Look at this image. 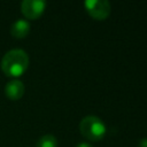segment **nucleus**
Instances as JSON below:
<instances>
[{
  "label": "nucleus",
  "mask_w": 147,
  "mask_h": 147,
  "mask_svg": "<svg viewBox=\"0 0 147 147\" xmlns=\"http://www.w3.org/2000/svg\"><path fill=\"white\" fill-rule=\"evenodd\" d=\"M1 69L7 76L18 77L29 65V55L22 48L9 49L1 59Z\"/></svg>",
  "instance_id": "nucleus-1"
},
{
  "label": "nucleus",
  "mask_w": 147,
  "mask_h": 147,
  "mask_svg": "<svg viewBox=\"0 0 147 147\" xmlns=\"http://www.w3.org/2000/svg\"><path fill=\"white\" fill-rule=\"evenodd\" d=\"M79 131L85 138L96 141L103 138L107 127L100 117L95 115H86L79 122Z\"/></svg>",
  "instance_id": "nucleus-2"
},
{
  "label": "nucleus",
  "mask_w": 147,
  "mask_h": 147,
  "mask_svg": "<svg viewBox=\"0 0 147 147\" xmlns=\"http://www.w3.org/2000/svg\"><path fill=\"white\" fill-rule=\"evenodd\" d=\"M84 6L87 13L95 20H105L111 11V5L108 0H86Z\"/></svg>",
  "instance_id": "nucleus-3"
},
{
  "label": "nucleus",
  "mask_w": 147,
  "mask_h": 147,
  "mask_svg": "<svg viewBox=\"0 0 147 147\" xmlns=\"http://www.w3.org/2000/svg\"><path fill=\"white\" fill-rule=\"evenodd\" d=\"M46 2L44 0H23L21 2V10L26 18L36 20L45 10Z\"/></svg>",
  "instance_id": "nucleus-4"
},
{
  "label": "nucleus",
  "mask_w": 147,
  "mask_h": 147,
  "mask_svg": "<svg viewBox=\"0 0 147 147\" xmlns=\"http://www.w3.org/2000/svg\"><path fill=\"white\" fill-rule=\"evenodd\" d=\"M25 86L20 79H11L5 85V94L11 100H18L23 96Z\"/></svg>",
  "instance_id": "nucleus-5"
},
{
  "label": "nucleus",
  "mask_w": 147,
  "mask_h": 147,
  "mask_svg": "<svg viewBox=\"0 0 147 147\" xmlns=\"http://www.w3.org/2000/svg\"><path fill=\"white\" fill-rule=\"evenodd\" d=\"M29 32H30V23L24 18L16 20L10 26V33L15 38H24Z\"/></svg>",
  "instance_id": "nucleus-6"
},
{
  "label": "nucleus",
  "mask_w": 147,
  "mask_h": 147,
  "mask_svg": "<svg viewBox=\"0 0 147 147\" xmlns=\"http://www.w3.org/2000/svg\"><path fill=\"white\" fill-rule=\"evenodd\" d=\"M36 147H57V139L53 134H44L38 139Z\"/></svg>",
  "instance_id": "nucleus-7"
},
{
  "label": "nucleus",
  "mask_w": 147,
  "mask_h": 147,
  "mask_svg": "<svg viewBox=\"0 0 147 147\" xmlns=\"http://www.w3.org/2000/svg\"><path fill=\"white\" fill-rule=\"evenodd\" d=\"M137 147H147V137H144L141 138L139 141H138V145Z\"/></svg>",
  "instance_id": "nucleus-8"
},
{
  "label": "nucleus",
  "mask_w": 147,
  "mask_h": 147,
  "mask_svg": "<svg viewBox=\"0 0 147 147\" xmlns=\"http://www.w3.org/2000/svg\"><path fill=\"white\" fill-rule=\"evenodd\" d=\"M75 147H94L92 144L90 142H86V141H82V142H78Z\"/></svg>",
  "instance_id": "nucleus-9"
}]
</instances>
